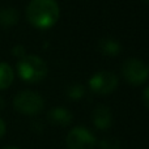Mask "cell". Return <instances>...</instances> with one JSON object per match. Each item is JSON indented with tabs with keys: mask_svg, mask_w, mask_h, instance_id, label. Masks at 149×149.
<instances>
[{
	"mask_svg": "<svg viewBox=\"0 0 149 149\" xmlns=\"http://www.w3.org/2000/svg\"><path fill=\"white\" fill-rule=\"evenodd\" d=\"M60 9L55 0H31L26 8V17L33 26L49 29L59 20Z\"/></svg>",
	"mask_w": 149,
	"mask_h": 149,
	"instance_id": "6da1fadb",
	"label": "cell"
},
{
	"mask_svg": "<svg viewBox=\"0 0 149 149\" xmlns=\"http://www.w3.org/2000/svg\"><path fill=\"white\" fill-rule=\"evenodd\" d=\"M47 65L36 55H25L17 64V72L26 82H39L47 76Z\"/></svg>",
	"mask_w": 149,
	"mask_h": 149,
	"instance_id": "7a4b0ae2",
	"label": "cell"
},
{
	"mask_svg": "<svg viewBox=\"0 0 149 149\" xmlns=\"http://www.w3.org/2000/svg\"><path fill=\"white\" fill-rule=\"evenodd\" d=\"M43 98L36 92L24 90L20 92L13 100V106L21 114L36 115L43 110Z\"/></svg>",
	"mask_w": 149,
	"mask_h": 149,
	"instance_id": "3957f363",
	"label": "cell"
},
{
	"mask_svg": "<svg viewBox=\"0 0 149 149\" xmlns=\"http://www.w3.org/2000/svg\"><path fill=\"white\" fill-rule=\"evenodd\" d=\"M122 73L127 82L134 86L144 84L148 80L149 70L144 62L139 59H127L122 65Z\"/></svg>",
	"mask_w": 149,
	"mask_h": 149,
	"instance_id": "277c9868",
	"label": "cell"
},
{
	"mask_svg": "<svg viewBox=\"0 0 149 149\" xmlns=\"http://www.w3.org/2000/svg\"><path fill=\"white\" fill-rule=\"evenodd\" d=\"M89 86L97 94H109V93L114 92L118 86V77L113 72H107V71L97 72L90 77Z\"/></svg>",
	"mask_w": 149,
	"mask_h": 149,
	"instance_id": "5b68a950",
	"label": "cell"
},
{
	"mask_svg": "<svg viewBox=\"0 0 149 149\" xmlns=\"http://www.w3.org/2000/svg\"><path fill=\"white\" fill-rule=\"evenodd\" d=\"M68 149H94L95 137L85 127H74L67 136Z\"/></svg>",
	"mask_w": 149,
	"mask_h": 149,
	"instance_id": "8992f818",
	"label": "cell"
},
{
	"mask_svg": "<svg viewBox=\"0 0 149 149\" xmlns=\"http://www.w3.org/2000/svg\"><path fill=\"white\" fill-rule=\"evenodd\" d=\"M93 123L98 130H107L113 123V115L107 106L100 105L93 111Z\"/></svg>",
	"mask_w": 149,
	"mask_h": 149,
	"instance_id": "52a82bcc",
	"label": "cell"
},
{
	"mask_svg": "<svg viewBox=\"0 0 149 149\" xmlns=\"http://www.w3.org/2000/svg\"><path fill=\"white\" fill-rule=\"evenodd\" d=\"M49 120L55 126H67L72 122V114L64 107H55L49 113Z\"/></svg>",
	"mask_w": 149,
	"mask_h": 149,
	"instance_id": "ba28073f",
	"label": "cell"
},
{
	"mask_svg": "<svg viewBox=\"0 0 149 149\" xmlns=\"http://www.w3.org/2000/svg\"><path fill=\"white\" fill-rule=\"evenodd\" d=\"M98 49L106 56H116L120 52L122 46L118 41L113 38H103L98 43Z\"/></svg>",
	"mask_w": 149,
	"mask_h": 149,
	"instance_id": "9c48e42d",
	"label": "cell"
},
{
	"mask_svg": "<svg viewBox=\"0 0 149 149\" xmlns=\"http://www.w3.org/2000/svg\"><path fill=\"white\" fill-rule=\"evenodd\" d=\"M18 21V12L15 8H3L0 9V25L8 28V26L16 25Z\"/></svg>",
	"mask_w": 149,
	"mask_h": 149,
	"instance_id": "30bf717a",
	"label": "cell"
},
{
	"mask_svg": "<svg viewBox=\"0 0 149 149\" xmlns=\"http://www.w3.org/2000/svg\"><path fill=\"white\" fill-rule=\"evenodd\" d=\"M13 81V70L7 63H0V90L7 89Z\"/></svg>",
	"mask_w": 149,
	"mask_h": 149,
	"instance_id": "8fae6325",
	"label": "cell"
},
{
	"mask_svg": "<svg viewBox=\"0 0 149 149\" xmlns=\"http://www.w3.org/2000/svg\"><path fill=\"white\" fill-rule=\"evenodd\" d=\"M100 147L101 149H119L120 148V141L114 136L105 137V139L101 140Z\"/></svg>",
	"mask_w": 149,
	"mask_h": 149,
	"instance_id": "7c38bea8",
	"label": "cell"
},
{
	"mask_svg": "<svg viewBox=\"0 0 149 149\" xmlns=\"http://www.w3.org/2000/svg\"><path fill=\"white\" fill-rule=\"evenodd\" d=\"M84 86L81 84H73L68 88V97L72 100H80L84 95Z\"/></svg>",
	"mask_w": 149,
	"mask_h": 149,
	"instance_id": "4fadbf2b",
	"label": "cell"
},
{
	"mask_svg": "<svg viewBox=\"0 0 149 149\" xmlns=\"http://www.w3.org/2000/svg\"><path fill=\"white\" fill-rule=\"evenodd\" d=\"M143 101H144V105L149 109V86L145 88L144 93H143Z\"/></svg>",
	"mask_w": 149,
	"mask_h": 149,
	"instance_id": "5bb4252c",
	"label": "cell"
},
{
	"mask_svg": "<svg viewBox=\"0 0 149 149\" xmlns=\"http://www.w3.org/2000/svg\"><path fill=\"white\" fill-rule=\"evenodd\" d=\"M4 134H5V123L3 119H0V139L4 136Z\"/></svg>",
	"mask_w": 149,
	"mask_h": 149,
	"instance_id": "9a60e30c",
	"label": "cell"
},
{
	"mask_svg": "<svg viewBox=\"0 0 149 149\" xmlns=\"http://www.w3.org/2000/svg\"><path fill=\"white\" fill-rule=\"evenodd\" d=\"M1 149H18V148H16V147H4Z\"/></svg>",
	"mask_w": 149,
	"mask_h": 149,
	"instance_id": "2e32d148",
	"label": "cell"
},
{
	"mask_svg": "<svg viewBox=\"0 0 149 149\" xmlns=\"http://www.w3.org/2000/svg\"><path fill=\"white\" fill-rule=\"evenodd\" d=\"M144 1H145V3H148V4H149V0H144Z\"/></svg>",
	"mask_w": 149,
	"mask_h": 149,
	"instance_id": "e0dca14e",
	"label": "cell"
},
{
	"mask_svg": "<svg viewBox=\"0 0 149 149\" xmlns=\"http://www.w3.org/2000/svg\"><path fill=\"white\" fill-rule=\"evenodd\" d=\"M148 70H149V65H148Z\"/></svg>",
	"mask_w": 149,
	"mask_h": 149,
	"instance_id": "ac0fdd59",
	"label": "cell"
}]
</instances>
